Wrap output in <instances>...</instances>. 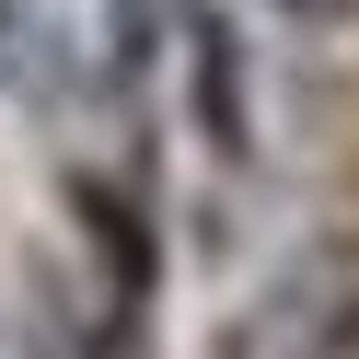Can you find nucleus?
<instances>
[{
	"label": "nucleus",
	"instance_id": "nucleus-1",
	"mask_svg": "<svg viewBox=\"0 0 359 359\" xmlns=\"http://www.w3.org/2000/svg\"><path fill=\"white\" fill-rule=\"evenodd\" d=\"M266 12H290V24H359V0H266Z\"/></svg>",
	"mask_w": 359,
	"mask_h": 359
}]
</instances>
